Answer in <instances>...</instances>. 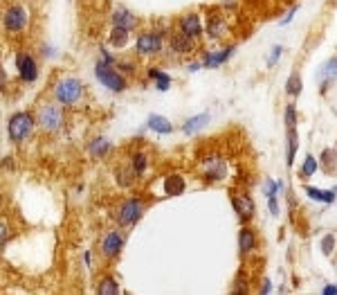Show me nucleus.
I'll use <instances>...</instances> for the list:
<instances>
[{
  "mask_svg": "<svg viewBox=\"0 0 337 295\" xmlns=\"http://www.w3.org/2000/svg\"><path fill=\"white\" fill-rule=\"evenodd\" d=\"M234 293H236V295H239V293H247V282H245L243 271H241L239 280H236V284H234Z\"/></svg>",
  "mask_w": 337,
  "mask_h": 295,
  "instance_id": "obj_34",
  "label": "nucleus"
},
{
  "mask_svg": "<svg viewBox=\"0 0 337 295\" xmlns=\"http://www.w3.org/2000/svg\"><path fill=\"white\" fill-rule=\"evenodd\" d=\"M281 52H284V48L281 45H274L272 52H270V59H268V65H274L279 61V57H281Z\"/></svg>",
  "mask_w": 337,
  "mask_h": 295,
  "instance_id": "obj_35",
  "label": "nucleus"
},
{
  "mask_svg": "<svg viewBox=\"0 0 337 295\" xmlns=\"http://www.w3.org/2000/svg\"><path fill=\"white\" fill-rule=\"evenodd\" d=\"M180 32L187 36H191V39H198V36L202 34V23L200 18L195 14H187L180 18Z\"/></svg>",
  "mask_w": 337,
  "mask_h": 295,
  "instance_id": "obj_13",
  "label": "nucleus"
},
{
  "mask_svg": "<svg viewBox=\"0 0 337 295\" xmlns=\"http://www.w3.org/2000/svg\"><path fill=\"white\" fill-rule=\"evenodd\" d=\"M148 77L153 79V81H155V86H157V90H162V93H164V90H169L171 88V77H169V74L166 72H162V70H148Z\"/></svg>",
  "mask_w": 337,
  "mask_h": 295,
  "instance_id": "obj_24",
  "label": "nucleus"
},
{
  "mask_svg": "<svg viewBox=\"0 0 337 295\" xmlns=\"http://www.w3.org/2000/svg\"><path fill=\"white\" fill-rule=\"evenodd\" d=\"M171 48L176 50V52H193V48H195V39H191V36H187V34H173L171 36Z\"/></svg>",
  "mask_w": 337,
  "mask_h": 295,
  "instance_id": "obj_18",
  "label": "nucleus"
},
{
  "mask_svg": "<svg viewBox=\"0 0 337 295\" xmlns=\"http://www.w3.org/2000/svg\"><path fill=\"white\" fill-rule=\"evenodd\" d=\"M301 90H303L301 77H299V72H292L288 77V81H286V93L292 95V97H297V95H301Z\"/></svg>",
  "mask_w": 337,
  "mask_h": 295,
  "instance_id": "obj_25",
  "label": "nucleus"
},
{
  "mask_svg": "<svg viewBox=\"0 0 337 295\" xmlns=\"http://www.w3.org/2000/svg\"><path fill=\"white\" fill-rule=\"evenodd\" d=\"M34 118H32L30 113H25V111H20V113H14L9 118V124H7V133H9V138L14 140V142H23V140H27L32 135V131H34Z\"/></svg>",
  "mask_w": 337,
  "mask_h": 295,
  "instance_id": "obj_2",
  "label": "nucleus"
},
{
  "mask_svg": "<svg viewBox=\"0 0 337 295\" xmlns=\"http://www.w3.org/2000/svg\"><path fill=\"white\" fill-rule=\"evenodd\" d=\"M209 119H211V115H209V113L195 115V118L187 119V122H185V126H182V131H185V133H187V135H191V133H195V131H200V128H202V126H207V124H209Z\"/></svg>",
  "mask_w": 337,
  "mask_h": 295,
  "instance_id": "obj_21",
  "label": "nucleus"
},
{
  "mask_svg": "<svg viewBox=\"0 0 337 295\" xmlns=\"http://www.w3.org/2000/svg\"><path fill=\"white\" fill-rule=\"evenodd\" d=\"M232 205H234V212L241 217V221H247V219L254 217V201L247 194H234L232 196Z\"/></svg>",
  "mask_w": 337,
  "mask_h": 295,
  "instance_id": "obj_11",
  "label": "nucleus"
},
{
  "mask_svg": "<svg viewBox=\"0 0 337 295\" xmlns=\"http://www.w3.org/2000/svg\"><path fill=\"white\" fill-rule=\"evenodd\" d=\"M16 68H18V74L23 81H27V84H32V81H36V77H39V68H36V61L32 59L27 52H20V55H16Z\"/></svg>",
  "mask_w": 337,
  "mask_h": 295,
  "instance_id": "obj_7",
  "label": "nucleus"
},
{
  "mask_svg": "<svg viewBox=\"0 0 337 295\" xmlns=\"http://www.w3.org/2000/svg\"><path fill=\"white\" fill-rule=\"evenodd\" d=\"M268 205H270V212H272V214H279V203H277V196H268Z\"/></svg>",
  "mask_w": 337,
  "mask_h": 295,
  "instance_id": "obj_36",
  "label": "nucleus"
},
{
  "mask_svg": "<svg viewBox=\"0 0 337 295\" xmlns=\"http://www.w3.org/2000/svg\"><path fill=\"white\" fill-rule=\"evenodd\" d=\"M146 167H148V158H146V153H135L133 156V160H131V169L137 174V176H142L144 172H146Z\"/></svg>",
  "mask_w": 337,
  "mask_h": 295,
  "instance_id": "obj_27",
  "label": "nucleus"
},
{
  "mask_svg": "<svg viewBox=\"0 0 337 295\" xmlns=\"http://www.w3.org/2000/svg\"><path fill=\"white\" fill-rule=\"evenodd\" d=\"M185 187H187V182H185V178H182L180 174H171V176H166V180H164L166 196H180V194L185 192Z\"/></svg>",
  "mask_w": 337,
  "mask_h": 295,
  "instance_id": "obj_15",
  "label": "nucleus"
},
{
  "mask_svg": "<svg viewBox=\"0 0 337 295\" xmlns=\"http://www.w3.org/2000/svg\"><path fill=\"white\" fill-rule=\"evenodd\" d=\"M9 239V230H7V223H2V243H7Z\"/></svg>",
  "mask_w": 337,
  "mask_h": 295,
  "instance_id": "obj_39",
  "label": "nucleus"
},
{
  "mask_svg": "<svg viewBox=\"0 0 337 295\" xmlns=\"http://www.w3.org/2000/svg\"><path fill=\"white\" fill-rule=\"evenodd\" d=\"M88 153L93 158H97V160H101V158H106L108 153H110V142H108L106 138H95L93 142L88 144Z\"/></svg>",
  "mask_w": 337,
  "mask_h": 295,
  "instance_id": "obj_20",
  "label": "nucleus"
},
{
  "mask_svg": "<svg viewBox=\"0 0 337 295\" xmlns=\"http://www.w3.org/2000/svg\"><path fill=\"white\" fill-rule=\"evenodd\" d=\"M297 147H299V142H297V131H294V128H288V167H292V163H294V153H297Z\"/></svg>",
  "mask_w": 337,
  "mask_h": 295,
  "instance_id": "obj_29",
  "label": "nucleus"
},
{
  "mask_svg": "<svg viewBox=\"0 0 337 295\" xmlns=\"http://www.w3.org/2000/svg\"><path fill=\"white\" fill-rule=\"evenodd\" d=\"M322 165L326 167V172H333V169H335V165H337V149H333V147L324 149V151H322Z\"/></svg>",
  "mask_w": 337,
  "mask_h": 295,
  "instance_id": "obj_28",
  "label": "nucleus"
},
{
  "mask_svg": "<svg viewBox=\"0 0 337 295\" xmlns=\"http://www.w3.org/2000/svg\"><path fill=\"white\" fill-rule=\"evenodd\" d=\"M270 289H272V284H270V280H265L263 282V291H261V293H270Z\"/></svg>",
  "mask_w": 337,
  "mask_h": 295,
  "instance_id": "obj_40",
  "label": "nucleus"
},
{
  "mask_svg": "<svg viewBox=\"0 0 337 295\" xmlns=\"http://www.w3.org/2000/svg\"><path fill=\"white\" fill-rule=\"evenodd\" d=\"M207 32H209V39H220V36L227 32V20H225V16H220L218 11H209Z\"/></svg>",
  "mask_w": 337,
  "mask_h": 295,
  "instance_id": "obj_14",
  "label": "nucleus"
},
{
  "mask_svg": "<svg viewBox=\"0 0 337 295\" xmlns=\"http://www.w3.org/2000/svg\"><path fill=\"white\" fill-rule=\"evenodd\" d=\"M122 248H124V235H122V232L112 230V232H108V235H103L101 252L108 257V259H115V257L122 252Z\"/></svg>",
  "mask_w": 337,
  "mask_h": 295,
  "instance_id": "obj_9",
  "label": "nucleus"
},
{
  "mask_svg": "<svg viewBox=\"0 0 337 295\" xmlns=\"http://www.w3.org/2000/svg\"><path fill=\"white\" fill-rule=\"evenodd\" d=\"M39 126L43 128L45 133H54L59 131L61 122H63V111H61V106H54V104H48V106H43V109L39 111Z\"/></svg>",
  "mask_w": 337,
  "mask_h": 295,
  "instance_id": "obj_4",
  "label": "nucleus"
},
{
  "mask_svg": "<svg viewBox=\"0 0 337 295\" xmlns=\"http://www.w3.org/2000/svg\"><path fill=\"white\" fill-rule=\"evenodd\" d=\"M335 77H337V59H328L326 63L317 70V81H319V86L324 88V86H326L328 81H333Z\"/></svg>",
  "mask_w": 337,
  "mask_h": 295,
  "instance_id": "obj_17",
  "label": "nucleus"
},
{
  "mask_svg": "<svg viewBox=\"0 0 337 295\" xmlns=\"http://www.w3.org/2000/svg\"><path fill=\"white\" fill-rule=\"evenodd\" d=\"M128 32H131V30L112 27L110 36H108V43H110L112 48H126V45H128Z\"/></svg>",
  "mask_w": 337,
  "mask_h": 295,
  "instance_id": "obj_23",
  "label": "nucleus"
},
{
  "mask_svg": "<svg viewBox=\"0 0 337 295\" xmlns=\"http://www.w3.org/2000/svg\"><path fill=\"white\" fill-rule=\"evenodd\" d=\"M97 293H101V295H117L119 293V284L112 280V277H106V280L99 284Z\"/></svg>",
  "mask_w": 337,
  "mask_h": 295,
  "instance_id": "obj_30",
  "label": "nucleus"
},
{
  "mask_svg": "<svg viewBox=\"0 0 337 295\" xmlns=\"http://www.w3.org/2000/svg\"><path fill=\"white\" fill-rule=\"evenodd\" d=\"M234 50H236L234 45H230V48L220 50V52H211V55H207V57H205L202 65H205V68H218L220 63H225V61H227L232 55H234Z\"/></svg>",
  "mask_w": 337,
  "mask_h": 295,
  "instance_id": "obj_16",
  "label": "nucleus"
},
{
  "mask_svg": "<svg viewBox=\"0 0 337 295\" xmlns=\"http://www.w3.org/2000/svg\"><path fill=\"white\" fill-rule=\"evenodd\" d=\"M146 126L151 128V131H155V133H171L173 131L171 122H169L166 118H162V115H151L148 122H146Z\"/></svg>",
  "mask_w": 337,
  "mask_h": 295,
  "instance_id": "obj_22",
  "label": "nucleus"
},
{
  "mask_svg": "<svg viewBox=\"0 0 337 295\" xmlns=\"http://www.w3.org/2000/svg\"><path fill=\"white\" fill-rule=\"evenodd\" d=\"M306 194L313 198V201H319V203L335 201V192H324V189H315V187H306Z\"/></svg>",
  "mask_w": 337,
  "mask_h": 295,
  "instance_id": "obj_26",
  "label": "nucleus"
},
{
  "mask_svg": "<svg viewBox=\"0 0 337 295\" xmlns=\"http://www.w3.org/2000/svg\"><path fill=\"white\" fill-rule=\"evenodd\" d=\"M286 124H288V128L297 126V109H294V104L286 106Z\"/></svg>",
  "mask_w": 337,
  "mask_h": 295,
  "instance_id": "obj_32",
  "label": "nucleus"
},
{
  "mask_svg": "<svg viewBox=\"0 0 337 295\" xmlns=\"http://www.w3.org/2000/svg\"><path fill=\"white\" fill-rule=\"evenodd\" d=\"M200 169L209 182L223 180V178L227 176V163H225L223 158H207L205 163L200 165Z\"/></svg>",
  "mask_w": 337,
  "mask_h": 295,
  "instance_id": "obj_6",
  "label": "nucleus"
},
{
  "mask_svg": "<svg viewBox=\"0 0 337 295\" xmlns=\"http://www.w3.org/2000/svg\"><path fill=\"white\" fill-rule=\"evenodd\" d=\"M83 95V86L79 79L74 77H63L59 84L54 86V99L61 104V106H72L81 99Z\"/></svg>",
  "mask_w": 337,
  "mask_h": 295,
  "instance_id": "obj_1",
  "label": "nucleus"
},
{
  "mask_svg": "<svg viewBox=\"0 0 337 295\" xmlns=\"http://www.w3.org/2000/svg\"><path fill=\"white\" fill-rule=\"evenodd\" d=\"M135 48L140 55H155V52H160L162 50V36L160 34H151V32H146V34H140L135 41Z\"/></svg>",
  "mask_w": 337,
  "mask_h": 295,
  "instance_id": "obj_10",
  "label": "nucleus"
},
{
  "mask_svg": "<svg viewBox=\"0 0 337 295\" xmlns=\"http://www.w3.org/2000/svg\"><path fill=\"white\" fill-rule=\"evenodd\" d=\"M322 293H324V295H337V286H335V284H328L326 289L322 291Z\"/></svg>",
  "mask_w": 337,
  "mask_h": 295,
  "instance_id": "obj_38",
  "label": "nucleus"
},
{
  "mask_svg": "<svg viewBox=\"0 0 337 295\" xmlns=\"http://www.w3.org/2000/svg\"><path fill=\"white\" fill-rule=\"evenodd\" d=\"M142 212H144V203L140 198H128L117 212V226L128 228L133 223H137V219L142 217Z\"/></svg>",
  "mask_w": 337,
  "mask_h": 295,
  "instance_id": "obj_5",
  "label": "nucleus"
},
{
  "mask_svg": "<svg viewBox=\"0 0 337 295\" xmlns=\"http://www.w3.org/2000/svg\"><path fill=\"white\" fill-rule=\"evenodd\" d=\"M254 246H256V236H254V232L252 230H247V228H243L241 230V235H239V250H241V255H249V252L254 250Z\"/></svg>",
  "mask_w": 337,
  "mask_h": 295,
  "instance_id": "obj_19",
  "label": "nucleus"
},
{
  "mask_svg": "<svg viewBox=\"0 0 337 295\" xmlns=\"http://www.w3.org/2000/svg\"><path fill=\"white\" fill-rule=\"evenodd\" d=\"M294 14H297V7H292V9H290V11H288V14H286V18H284V20H281V25H288V23H290V20H292V16H294Z\"/></svg>",
  "mask_w": 337,
  "mask_h": 295,
  "instance_id": "obj_37",
  "label": "nucleus"
},
{
  "mask_svg": "<svg viewBox=\"0 0 337 295\" xmlns=\"http://www.w3.org/2000/svg\"><path fill=\"white\" fill-rule=\"evenodd\" d=\"M317 160H315V156H306V160H303V167H301V174L303 176H313L315 172H317Z\"/></svg>",
  "mask_w": 337,
  "mask_h": 295,
  "instance_id": "obj_31",
  "label": "nucleus"
},
{
  "mask_svg": "<svg viewBox=\"0 0 337 295\" xmlns=\"http://www.w3.org/2000/svg\"><path fill=\"white\" fill-rule=\"evenodd\" d=\"M5 27L9 32H20L25 30V25H27V11L23 9L20 5H11L9 9L5 11Z\"/></svg>",
  "mask_w": 337,
  "mask_h": 295,
  "instance_id": "obj_8",
  "label": "nucleus"
},
{
  "mask_svg": "<svg viewBox=\"0 0 337 295\" xmlns=\"http://www.w3.org/2000/svg\"><path fill=\"white\" fill-rule=\"evenodd\" d=\"M112 27H122V30H133L137 25V16L133 14V11H128L126 7H119V9H115V14H112Z\"/></svg>",
  "mask_w": 337,
  "mask_h": 295,
  "instance_id": "obj_12",
  "label": "nucleus"
},
{
  "mask_svg": "<svg viewBox=\"0 0 337 295\" xmlns=\"http://www.w3.org/2000/svg\"><path fill=\"white\" fill-rule=\"evenodd\" d=\"M333 248H335V236H333V235H326V236H324V241H322V250H324V255H333Z\"/></svg>",
  "mask_w": 337,
  "mask_h": 295,
  "instance_id": "obj_33",
  "label": "nucleus"
},
{
  "mask_svg": "<svg viewBox=\"0 0 337 295\" xmlns=\"http://www.w3.org/2000/svg\"><path fill=\"white\" fill-rule=\"evenodd\" d=\"M95 74H97L99 84H103L106 88H110L112 93H122L124 88H126V81H124V77L117 72V70L112 68L110 63H103V61H99L97 65H95Z\"/></svg>",
  "mask_w": 337,
  "mask_h": 295,
  "instance_id": "obj_3",
  "label": "nucleus"
}]
</instances>
